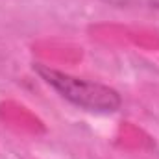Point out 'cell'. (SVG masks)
<instances>
[{"label":"cell","instance_id":"6da1fadb","mask_svg":"<svg viewBox=\"0 0 159 159\" xmlns=\"http://www.w3.org/2000/svg\"><path fill=\"white\" fill-rule=\"evenodd\" d=\"M34 69L56 93H59L61 98L69 100L70 104L78 106L85 111L113 113L120 107V94L107 85L76 78V76L65 74L61 70H56L52 67L39 65V63L34 65Z\"/></svg>","mask_w":159,"mask_h":159},{"label":"cell","instance_id":"7a4b0ae2","mask_svg":"<svg viewBox=\"0 0 159 159\" xmlns=\"http://www.w3.org/2000/svg\"><path fill=\"white\" fill-rule=\"evenodd\" d=\"M117 7H148L159 9V0H106Z\"/></svg>","mask_w":159,"mask_h":159}]
</instances>
